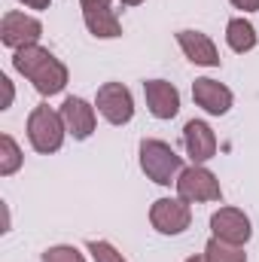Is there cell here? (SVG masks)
Wrapping results in <instances>:
<instances>
[{
  "instance_id": "obj_1",
  "label": "cell",
  "mask_w": 259,
  "mask_h": 262,
  "mask_svg": "<svg viewBox=\"0 0 259 262\" xmlns=\"http://www.w3.org/2000/svg\"><path fill=\"white\" fill-rule=\"evenodd\" d=\"M12 67L43 95V98H52V95H61L67 85V67L49 52L43 49L40 43L37 46H25V49H15L12 55Z\"/></svg>"
},
{
  "instance_id": "obj_2",
  "label": "cell",
  "mask_w": 259,
  "mask_h": 262,
  "mask_svg": "<svg viewBox=\"0 0 259 262\" xmlns=\"http://www.w3.org/2000/svg\"><path fill=\"white\" fill-rule=\"evenodd\" d=\"M137 152H140V171H143L153 183H159V186L177 183V177H180V171H183V159L174 152L171 143H165V140H159V137H143Z\"/></svg>"
},
{
  "instance_id": "obj_3",
  "label": "cell",
  "mask_w": 259,
  "mask_h": 262,
  "mask_svg": "<svg viewBox=\"0 0 259 262\" xmlns=\"http://www.w3.org/2000/svg\"><path fill=\"white\" fill-rule=\"evenodd\" d=\"M67 137L64 119H61V110H52L49 104H37L28 116V140L34 146V152L40 156H52L61 149Z\"/></svg>"
},
{
  "instance_id": "obj_4",
  "label": "cell",
  "mask_w": 259,
  "mask_h": 262,
  "mask_svg": "<svg viewBox=\"0 0 259 262\" xmlns=\"http://www.w3.org/2000/svg\"><path fill=\"white\" fill-rule=\"evenodd\" d=\"M177 195L189 204H201V201H220L223 198V186L217 180L213 171H207L204 165H189L180 171L177 177Z\"/></svg>"
},
{
  "instance_id": "obj_5",
  "label": "cell",
  "mask_w": 259,
  "mask_h": 262,
  "mask_svg": "<svg viewBox=\"0 0 259 262\" xmlns=\"http://www.w3.org/2000/svg\"><path fill=\"white\" fill-rule=\"evenodd\" d=\"M149 223L159 235H183L192 223V210H189V201L183 198H159L153 201L149 207Z\"/></svg>"
},
{
  "instance_id": "obj_6",
  "label": "cell",
  "mask_w": 259,
  "mask_h": 262,
  "mask_svg": "<svg viewBox=\"0 0 259 262\" xmlns=\"http://www.w3.org/2000/svg\"><path fill=\"white\" fill-rule=\"evenodd\" d=\"M95 107L110 125H128L134 119V98H131L128 85H122V82H104L98 89Z\"/></svg>"
},
{
  "instance_id": "obj_7",
  "label": "cell",
  "mask_w": 259,
  "mask_h": 262,
  "mask_svg": "<svg viewBox=\"0 0 259 262\" xmlns=\"http://www.w3.org/2000/svg\"><path fill=\"white\" fill-rule=\"evenodd\" d=\"M43 37V25L40 18L34 15H25V12H6L0 18V43L9 46V49H25V46H37Z\"/></svg>"
},
{
  "instance_id": "obj_8",
  "label": "cell",
  "mask_w": 259,
  "mask_h": 262,
  "mask_svg": "<svg viewBox=\"0 0 259 262\" xmlns=\"http://www.w3.org/2000/svg\"><path fill=\"white\" fill-rule=\"evenodd\" d=\"M210 232L213 238L226 241V244H238L244 247L253 235V226H250V216L238 207H220L213 216H210Z\"/></svg>"
},
{
  "instance_id": "obj_9",
  "label": "cell",
  "mask_w": 259,
  "mask_h": 262,
  "mask_svg": "<svg viewBox=\"0 0 259 262\" xmlns=\"http://www.w3.org/2000/svg\"><path fill=\"white\" fill-rule=\"evenodd\" d=\"M192 101L210 116H226L232 110V89L223 85L220 79H210V76H198L192 82Z\"/></svg>"
},
{
  "instance_id": "obj_10",
  "label": "cell",
  "mask_w": 259,
  "mask_h": 262,
  "mask_svg": "<svg viewBox=\"0 0 259 262\" xmlns=\"http://www.w3.org/2000/svg\"><path fill=\"white\" fill-rule=\"evenodd\" d=\"M143 98H146V107L156 119H174L180 113V92L174 82L168 79H146L143 82Z\"/></svg>"
},
{
  "instance_id": "obj_11",
  "label": "cell",
  "mask_w": 259,
  "mask_h": 262,
  "mask_svg": "<svg viewBox=\"0 0 259 262\" xmlns=\"http://www.w3.org/2000/svg\"><path fill=\"white\" fill-rule=\"evenodd\" d=\"M61 119H64V128L73 140H89L98 125L95 107L85 98H73V95L64 98V104H61Z\"/></svg>"
},
{
  "instance_id": "obj_12",
  "label": "cell",
  "mask_w": 259,
  "mask_h": 262,
  "mask_svg": "<svg viewBox=\"0 0 259 262\" xmlns=\"http://www.w3.org/2000/svg\"><path fill=\"white\" fill-rule=\"evenodd\" d=\"M183 149L192 159V165H204L217 156V134L204 119H189L183 125Z\"/></svg>"
},
{
  "instance_id": "obj_13",
  "label": "cell",
  "mask_w": 259,
  "mask_h": 262,
  "mask_svg": "<svg viewBox=\"0 0 259 262\" xmlns=\"http://www.w3.org/2000/svg\"><path fill=\"white\" fill-rule=\"evenodd\" d=\"M79 6H82V21L92 37H98V40L122 37V21L110 6H101V3H79Z\"/></svg>"
},
{
  "instance_id": "obj_14",
  "label": "cell",
  "mask_w": 259,
  "mask_h": 262,
  "mask_svg": "<svg viewBox=\"0 0 259 262\" xmlns=\"http://www.w3.org/2000/svg\"><path fill=\"white\" fill-rule=\"evenodd\" d=\"M177 43L183 49V55L198 67H220V49L217 43L201 34V31H177Z\"/></svg>"
},
{
  "instance_id": "obj_15",
  "label": "cell",
  "mask_w": 259,
  "mask_h": 262,
  "mask_svg": "<svg viewBox=\"0 0 259 262\" xmlns=\"http://www.w3.org/2000/svg\"><path fill=\"white\" fill-rule=\"evenodd\" d=\"M256 28L241 15V18H229V25H226V43H229V49L232 52H238V55H244V52H250V49H256Z\"/></svg>"
},
{
  "instance_id": "obj_16",
  "label": "cell",
  "mask_w": 259,
  "mask_h": 262,
  "mask_svg": "<svg viewBox=\"0 0 259 262\" xmlns=\"http://www.w3.org/2000/svg\"><path fill=\"white\" fill-rule=\"evenodd\" d=\"M204 262H247V253H244V247H238V244H226V241H220V238H210L207 244H204Z\"/></svg>"
},
{
  "instance_id": "obj_17",
  "label": "cell",
  "mask_w": 259,
  "mask_h": 262,
  "mask_svg": "<svg viewBox=\"0 0 259 262\" xmlns=\"http://www.w3.org/2000/svg\"><path fill=\"white\" fill-rule=\"evenodd\" d=\"M25 156L18 149V143L12 140V134H0V177H12L21 168Z\"/></svg>"
},
{
  "instance_id": "obj_18",
  "label": "cell",
  "mask_w": 259,
  "mask_h": 262,
  "mask_svg": "<svg viewBox=\"0 0 259 262\" xmlns=\"http://www.w3.org/2000/svg\"><path fill=\"white\" fill-rule=\"evenodd\" d=\"M85 250L92 253L95 262H125V256H122L110 241H95V238H92V241L85 244Z\"/></svg>"
},
{
  "instance_id": "obj_19",
  "label": "cell",
  "mask_w": 259,
  "mask_h": 262,
  "mask_svg": "<svg viewBox=\"0 0 259 262\" xmlns=\"http://www.w3.org/2000/svg\"><path fill=\"white\" fill-rule=\"evenodd\" d=\"M43 262H85V256L76 250V247H70V244H58V247H49V250H43Z\"/></svg>"
},
{
  "instance_id": "obj_20",
  "label": "cell",
  "mask_w": 259,
  "mask_h": 262,
  "mask_svg": "<svg viewBox=\"0 0 259 262\" xmlns=\"http://www.w3.org/2000/svg\"><path fill=\"white\" fill-rule=\"evenodd\" d=\"M0 85H3V104H0V110H9V107H12V95H15V92H12V82H9V76H6V73L0 76Z\"/></svg>"
},
{
  "instance_id": "obj_21",
  "label": "cell",
  "mask_w": 259,
  "mask_h": 262,
  "mask_svg": "<svg viewBox=\"0 0 259 262\" xmlns=\"http://www.w3.org/2000/svg\"><path fill=\"white\" fill-rule=\"evenodd\" d=\"M235 9H244V12H256L259 9V0H229Z\"/></svg>"
},
{
  "instance_id": "obj_22",
  "label": "cell",
  "mask_w": 259,
  "mask_h": 262,
  "mask_svg": "<svg viewBox=\"0 0 259 262\" xmlns=\"http://www.w3.org/2000/svg\"><path fill=\"white\" fill-rule=\"evenodd\" d=\"M18 3H25L31 9H49V0H18Z\"/></svg>"
},
{
  "instance_id": "obj_23",
  "label": "cell",
  "mask_w": 259,
  "mask_h": 262,
  "mask_svg": "<svg viewBox=\"0 0 259 262\" xmlns=\"http://www.w3.org/2000/svg\"><path fill=\"white\" fill-rule=\"evenodd\" d=\"M79 3H101V6H110V0H79Z\"/></svg>"
},
{
  "instance_id": "obj_24",
  "label": "cell",
  "mask_w": 259,
  "mask_h": 262,
  "mask_svg": "<svg viewBox=\"0 0 259 262\" xmlns=\"http://www.w3.org/2000/svg\"><path fill=\"white\" fill-rule=\"evenodd\" d=\"M143 0H122V6H140Z\"/></svg>"
},
{
  "instance_id": "obj_25",
  "label": "cell",
  "mask_w": 259,
  "mask_h": 262,
  "mask_svg": "<svg viewBox=\"0 0 259 262\" xmlns=\"http://www.w3.org/2000/svg\"><path fill=\"white\" fill-rule=\"evenodd\" d=\"M186 262H204V256H189Z\"/></svg>"
}]
</instances>
